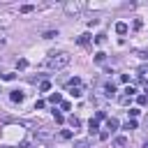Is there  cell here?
Segmentation results:
<instances>
[{
  "instance_id": "27",
  "label": "cell",
  "mask_w": 148,
  "mask_h": 148,
  "mask_svg": "<svg viewBox=\"0 0 148 148\" xmlns=\"http://www.w3.org/2000/svg\"><path fill=\"white\" fill-rule=\"evenodd\" d=\"M76 148H88V143H86V141H79V143H76Z\"/></svg>"
},
{
  "instance_id": "23",
  "label": "cell",
  "mask_w": 148,
  "mask_h": 148,
  "mask_svg": "<svg viewBox=\"0 0 148 148\" xmlns=\"http://www.w3.org/2000/svg\"><path fill=\"white\" fill-rule=\"evenodd\" d=\"M95 62H104V53H102V51L95 56Z\"/></svg>"
},
{
  "instance_id": "13",
  "label": "cell",
  "mask_w": 148,
  "mask_h": 148,
  "mask_svg": "<svg viewBox=\"0 0 148 148\" xmlns=\"http://www.w3.org/2000/svg\"><path fill=\"white\" fill-rule=\"evenodd\" d=\"M16 67H18V69H25V67H28V60H25V58H21V60L16 62Z\"/></svg>"
},
{
  "instance_id": "15",
  "label": "cell",
  "mask_w": 148,
  "mask_h": 148,
  "mask_svg": "<svg viewBox=\"0 0 148 148\" xmlns=\"http://www.w3.org/2000/svg\"><path fill=\"white\" fill-rule=\"evenodd\" d=\"M72 136H74V134H72L69 130H62V132H60V139H72Z\"/></svg>"
},
{
  "instance_id": "21",
  "label": "cell",
  "mask_w": 148,
  "mask_h": 148,
  "mask_svg": "<svg viewBox=\"0 0 148 148\" xmlns=\"http://www.w3.org/2000/svg\"><path fill=\"white\" fill-rule=\"evenodd\" d=\"M125 130H136V120H130V123L125 125Z\"/></svg>"
},
{
  "instance_id": "1",
  "label": "cell",
  "mask_w": 148,
  "mask_h": 148,
  "mask_svg": "<svg viewBox=\"0 0 148 148\" xmlns=\"http://www.w3.org/2000/svg\"><path fill=\"white\" fill-rule=\"evenodd\" d=\"M69 62H72V56H69V53H53L51 58H46V62H44V65H46L49 69L58 72V69H65Z\"/></svg>"
},
{
  "instance_id": "2",
  "label": "cell",
  "mask_w": 148,
  "mask_h": 148,
  "mask_svg": "<svg viewBox=\"0 0 148 148\" xmlns=\"http://www.w3.org/2000/svg\"><path fill=\"white\" fill-rule=\"evenodd\" d=\"M62 9H65V14H67V16H76V14H81V12L86 9V2L69 0V2H65V5H62Z\"/></svg>"
},
{
  "instance_id": "16",
  "label": "cell",
  "mask_w": 148,
  "mask_h": 148,
  "mask_svg": "<svg viewBox=\"0 0 148 148\" xmlns=\"http://www.w3.org/2000/svg\"><path fill=\"white\" fill-rule=\"evenodd\" d=\"M32 9H35V7H32V5H23V7H21V12H23V14H30V12H32Z\"/></svg>"
},
{
  "instance_id": "20",
  "label": "cell",
  "mask_w": 148,
  "mask_h": 148,
  "mask_svg": "<svg viewBox=\"0 0 148 148\" xmlns=\"http://www.w3.org/2000/svg\"><path fill=\"white\" fill-rule=\"evenodd\" d=\"M118 102H120V104H130V95H123V97H118Z\"/></svg>"
},
{
  "instance_id": "26",
  "label": "cell",
  "mask_w": 148,
  "mask_h": 148,
  "mask_svg": "<svg viewBox=\"0 0 148 148\" xmlns=\"http://www.w3.org/2000/svg\"><path fill=\"white\" fill-rule=\"evenodd\" d=\"M127 113H130V116H132V118H136V116H139V109H130V111H127Z\"/></svg>"
},
{
  "instance_id": "3",
  "label": "cell",
  "mask_w": 148,
  "mask_h": 148,
  "mask_svg": "<svg viewBox=\"0 0 148 148\" xmlns=\"http://www.w3.org/2000/svg\"><path fill=\"white\" fill-rule=\"evenodd\" d=\"M104 95H106V97H113V95H116V86H113V83H106V86H104Z\"/></svg>"
},
{
  "instance_id": "12",
  "label": "cell",
  "mask_w": 148,
  "mask_h": 148,
  "mask_svg": "<svg viewBox=\"0 0 148 148\" xmlns=\"http://www.w3.org/2000/svg\"><path fill=\"white\" fill-rule=\"evenodd\" d=\"M104 42H106V35H97V37H95V44H99V46H102Z\"/></svg>"
},
{
  "instance_id": "18",
  "label": "cell",
  "mask_w": 148,
  "mask_h": 148,
  "mask_svg": "<svg viewBox=\"0 0 148 148\" xmlns=\"http://www.w3.org/2000/svg\"><path fill=\"white\" fill-rule=\"evenodd\" d=\"M69 125H72V127H79V125H81V120H79V118H74V116H72V118H69Z\"/></svg>"
},
{
  "instance_id": "24",
  "label": "cell",
  "mask_w": 148,
  "mask_h": 148,
  "mask_svg": "<svg viewBox=\"0 0 148 148\" xmlns=\"http://www.w3.org/2000/svg\"><path fill=\"white\" fill-rule=\"evenodd\" d=\"M2 79H5V81H14V79H16V74H2Z\"/></svg>"
},
{
  "instance_id": "5",
  "label": "cell",
  "mask_w": 148,
  "mask_h": 148,
  "mask_svg": "<svg viewBox=\"0 0 148 148\" xmlns=\"http://www.w3.org/2000/svg\"><path fill=\"white\" fill-rule=\"evenodd\" d=\"M49 102H51V104H60V102H62V95H60V92H53V95H49Z\"/></svg>"
},
{
  "instance_id": "19",
  "label": "cell",
  "mask_w": 148,
  "mask_h": 148,
  "mask_svg": "<svg viewBox=\"0 0 148 148\" xmlns=\"http://www.w3.org/2000/svg\"><path fill=\"white\" fill-rule=\"evenodd\" d=\"M139 104L146 106V104H148V95H139Z\"/></svg>"
},
{
  "instance_id": "4",
  "label": "cell",
  "mask_w": 148,
  "mask_h": 148,
  "mask_svg": "<svg viewBox=\"0 0 148 148\" xmlns=\"http://www.w3.org/2000/svg\"><path fill=\"white\" fill-rule=\"evenodd\" d=\"M9 99H12V102H23V92H21V90H12Z\"/></svg>"
},
{
  "instance_id": "9",
  "label": "cell",
  "mask_w": 148,
  "mask_h": 148,
  "mask_svg": "<svg viewBox=\"0 0 148 148\" xmlns=\"http://www.w3.org/2000/svg\"><path fill=\"white\" fill-rule=\"evenodd\" d=\"M76 42H79V44H88V42H90V35H88V32H86V35H81Z\"/></svg>"
},
{
  "instance_id": "25",
  "label": "cell",
  "mask_w": 148,
  "mask_h": 148,
  "mask_svg": "<svg viewBox=\"0 0 148 148\" xmlns=\"http://www.w3.org/2000/svg\"><path fill=\"white\" fill-rule=\"evenodd\" d=\"M134 92H136V90H134V88H132V86H127V88H125V95H130V97H132V95H134Z\"/></svg>"
},
{
  "instance_id": "10",
  "label": "cell",
  "mask_w": 148,
  "mask_h": 148,
  "mask_svg": "<svg viewBox=\"0 0 148 148\" xmlns=\"http://www.w3.org/2000/svg\"><path fill=\"white\" fill-rule=\"evenodd\" d=\"M69 95H72V97H81V95H83V90H81V88H72V90H69Z\"/></svg>"
},
{
  "instance_id": "14",
  "label": "cell",
  "mask_w": 148,
  "mask_h": 148,
  "mask_svg": "<svg viewBox=\"0 0 148 148\" xmlns=\"http://www.w3.org/2000/svg\"><path fill=\"white\" fill-rule=\"evenodd\" d=\"M88 127H90V132H97V130H99V125H97V120H90V123H88Z\"/></svg>"
},
{
  "instance_id": "7",
  "label": "cell",
  "mask_w": 148,
  "mask_h": 148,
  "mask_svg": "<svg viewBox=\"0 0 148 148\" xmlns=\"http://www.w3.org/2000/svg\"><path fill=\"white\" fill-rule=\"evenodd\" d=\"M116 32L118 35H125L127 32V23H116Z\"/></svg>"
},
{
  "instance_id": "11",
  "label": "cell",
  "mask_w": 148,
  "mask_h": 148,
  "mask_svg": "<svg viewBox=\"0 0 148 148\" xmlns=\"http://www.w3.org/2000/svg\"><path fill=\"white\" fill-rule=\"evenodd\" d=\"M106 125H109V130H116V127H118V120H116V118H109Z\"/></svg>"
},
{
  "instance_id": "17",
  "label": "cell",
  "mask_w": 148,
  "mask_h": 148,
  "mask_svg": "<svg viewBox=\"0 0 148 148\" xmlns=\"http://www.w3.org/2000/svg\"><path fill=\"white\" fill-rule=\"evenodd\" d=\"M49 88H51V83H49V81H42V86H39V90H42V92H46Z\"/></svg>"
},
{
  "instance_id": "8",
  "label": "cell",
  "mask_w": 148,
  "mask_h": 148,
  "mask_svg": "<svg viewBox=\"0 0 148 148\" xmlns=\"http://www.w3.org/2000/svg\"><path fill=\"white\" fill-rule=\"evenodd\" d=\"M42 37H44V39H53V37H58V30H46Z\"/></svg>"
},
{
  "instance_id": "22",
  "label": "cell",
  "mask_w": 148,
  "mask_h": 148,
  "mask_svg": "<svg viewBox=\"0 0 148 148\" xmlns=\"http://www.w3.org/2000/svg\"><path fill=\"white\" fill-rule=\"evenodd\" d=\"M136 56H139L141 60H148V51H136Z\"/></svg>"
},
{
  "instance_id": "6",
  "label": "cell",
  "mask_w": 148,
  "mask_h": 148,
  "mask_svg": "<svg viewBox=\"0 0 148 148\" xmlns=\"http://www.w3.org/2000/svg\"><path fill=\"white\" fill-rule=\"evenodd\" d=\"M113 143H116L118 148H125V146H127V139H125V136H116V139H113Z\"/></svg>"
}]
</instances>
